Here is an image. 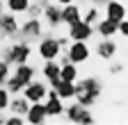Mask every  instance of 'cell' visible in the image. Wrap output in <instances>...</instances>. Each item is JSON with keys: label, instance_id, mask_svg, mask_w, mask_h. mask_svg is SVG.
Returning <instances> with one entry per match:
<instances>
[{"label": "cell", "instance_id": "1", "mask_svg": "<svg viewBox=\"0 0 128 125\" xmlns=\"http://www.w3.org/2000/svg\"><path fill=\"white\" fill-rule=\"evenodd\" d=\"M101 93H103V86L101 82L96 80V77H85V80H76V100L80 105H85V107H92L96 100L101 98Z\"/></svg>", "mask_w": 128, "mask_h": 125}, {"label": "cell", "instance_id": "2", "mask_svg": "<svg viewBox=\"0 0 128 125\" xmlns=\"http://www.w3.org/2000/svg\"><path fill=\"white\" fill-rule=\"evenodd\" d=\"M30 57H32V45H30V41H23V39L12 43V45H7L5 55H2V59L7 61L9 66L25 64V61H30Z\"/></svg>", "mask_w": 128, "mask_h": 125}, {"label": "cell", "instance_id": "3", "mask_svg": "<svg viewBox=\"0 0 128 125\" xmlns=\"http://www.w3.org/2000/svg\"><path fill=\"white\" fill-rule=\"evenodd\" d=\"M37 52H39V57H41L44 61H46V59H57L60 52H62V45H60V41H57L55 37H44V39H39Z\"/></svg>", "mask_w": 128, "mask_h": 125}, {"label": "cell", "instance_id": "4", "mask_svg": "<svg viewBox=\"0 0 128 125\" xmlns=\"http://www.w3.org/2000/svg\"><path fill=\"white\" fill-rule=\"evenodd\" d=\"M18 34H21V39H23V41H34V39H41V34H44L41 18L30 16V18L18 27Z\"/></svg>", "mask_w": 128, "mask_h": 125}, {"label": "cell", "instance_id": "5", "mask_svg": "<svg viewBox=\"0 0 128 125\" xmlns=\"http://www.w3.org/2000/svg\"><path fill=\"white\" fill-rule=\"evenodd\" d=\"M21 93L28 98V102H44L46 93H48V86H46V82H41V80H30V82L23 86Z\"/></svg>", "mask_w": 128, "mask_h": 125}, {"label": "cell", "instance_id": "6", "mask_svg": "<svg viewBox=\"0 0 128 125\" xmlns=\"http://www.w3.org/2000/svg\"><path fill=\"white\" fill-rule=\"evenodd\" d=\"M66 59L73 61V64H85L89 59V48H87V41H71L66 45Z\"/></svg>", "mask_w": 128, "mask_h": 125}, {"label": "cell", "instance_id": "7", "mask_svg": "<svg viewBox=\"0 0 128 125\" xmlns=\"http://www.w3.org/2000/svg\"><path fill=\"white\" fill-rule=\"evenodd\" d=\"M64 112H66V118L71 123H94V116L89 114V107L80 105L78 100L71 102L69 107H64Z\"/></svg>", "mask_w": 128, "mask_h": 125}, {"label": "cell", "instance_id": "8", "mask_svg": "<svg viewBox=\"0 0 128 125\" xmlns=\"http://www.w3.org/2000/svg\"><path fill=\"white\" fill-rule=\"evenodd\" d=\"M44 109H46V116L48 118H55L64 114V100L55 93V89H48L46 98H44Z\"/></svg>", "mask_w": 128, "mask_h": 125}, {"label": "cell", "instance_id": "9", "mask_svg": "<svg viewBox=\"0 0 128 125\" xmlns=\"http://www.w3.org/2000/svg\"><path fill=\"white\" fill-rule=\"evenodd\" d=\"M92 37H94V25L85 23L82 18L73 25H69V39L71 41H89Z\"/></svg>", "mask_w": 128, "mask_h": 125}, {"label": "cell", "instance_id": "10", "mask_svg": "<svg viewBox=\"0 0 128 125\" xmlns=\"http://www.w3.org/2000/svg\"><path fill=\"white\" fill-rule=\"evenodd\" d=\"M18 21L12 11H0V37H16L18 34Z\"/></svg>", "mask_w": 128, "mask_h": 125}, {"label": "cell", "instance_id": "11", "mask_svg": "<svg viewBox=\"0 0 128 125\" xmlns=\"http://www.w3.org/2000/svg\"><path fill=\"white\" fill-rule=\"evenodd\" d=\"M41 16H44V21L48 23V27H57V25L62 23V5H57V2H50V5H48V2H46Z\"/></svg>", "mask_w": 128, "mask_h": 125}, {"label": "cell", "instance_id": "12", "mask_svg": "<svg viewBox=\"0 0 128 125\" xmlns=\"http://www.w3.org/2000/svg\"><path fill=\"white\" fill-rule=\"evenodd\" d=\"M46 109H44V102H30L28 112H25V123L30 125H41L46 123Z\"/></svg>", "mask_w": 128, "mask_h": 125}, {"label": "cell", "instance_id": "13", "mask_svg": "<svg viewBox=\"0 0 128 125\" xmlns=\"http://www.w3.org/2000/svg\"><path fill=\"white\" fill-rule=\"evenodd\" d=\"M50 89H55V93L62 100H73L76 96V82H66V80H57L50 84Z\"/></svg>", "mask_w": 128, "mask_h": 125}, {"label": "cell", "instance_id": "14", "mask_svg": "<svg viewBox=\"0 0 128 125\" xmlns=\"http://www.w3.org/2000/svg\"><path fill=\"white\" fill-rule=\"evenodd\" d=\"M41 75L48 84H53L60 80V61L57 59H46L44 61V68H41Z\"/></svg>", "mask_w": 128, "mask_h": 125}, {"label": "cell", "instance_id": "15", "mask_svg": "<svg viewBox=\"0 0 128 125\" xmlns=\"http://www.w3.org/2000/svg\"><path fill=\"white\" fill-rule=\"evenodd\" d=\"M80 18H82V11H80V7H78V5H73V2L62 5V23L73 25V23H78Z\"/></svg>", "mask_w": 128, "mask_h": 125}, {"label": "cell", "instance_id": "16", "mask_svg": "<svg viewBox=\"0 0 128 125\" xmlns=\"http://www.w3.org/2000/svg\"><path fill=\"white\" fill-rule=\"evenodd\" d=\"M60 80H66V82H76L78 80V68L66 57H62V61H60Z\"/></svg>", "mask_w": 128, "mask_h": 125}, {"label": "cell", "instance_id": "17", "mask_svg": "<svg viewBox=\"0 0 128 125\" xmlns=\"http://www.w3.org/2000/svg\"><path fill=\"white\" fill-rule=\"evenodd\" d=\"M105 18H112V21H124L126 18V7L121 2H117V0H108L105 5Z\"/></svg>", "mask_w": 128, "mask_h": 125}, {"label": "cell", "instance_id": "18", "mask_svg": "<svg viewBox=\"0 0 128 125\" xmlns=\"http://www.w3.org/2000/svg\"><path fill=\"white\" fill-rule=\"evenodd\" d=\"M96 55H98L101 59H105V61H108V59H112V57L117 55V43L112 41L110 37H105L98 45H96Z\"/></svg>", "mask_w": 128, "mask_h": 125}, {"label": "cell", "instance_id": "19", "mask_svg": "<svg viewBox=\"0 0 128 125\" xmlns=\"http://www.w3.org/2000/svg\"><path fill=\"white\" fill-rule=\"evenodd\" d=\"M28 107H30L28 98L23 96V93H18V96L9 98V107H7V109H9V114H18V116H25Z\"/></svg>", "mask_w": 128, "mask_h": 125}, {"label": "cell", "instance_id": "20", "mask_svg": "<svg viewBox=\"0 0 128 125\" xmlns=\"http://www.w3.org/2000/svg\"><path fill=\"white\" fill-rule=\"evenodd\" d=\"M14 77H16V80H21L23 84H28L30 80H34V66H32L30 61H25V64H16Z\"/></svg>", "mask_w": 128, "mask_h": 125}, {"label": "cell", "instance_id": "21", "mask_svg": "<svg viewBox=\"0 0 128 125\" xmlns=\"http://www.w3.org/2000/svg\"><path fill=\"white\" fill-rule=\"evenodd\" d=\"M119 32V23L112 21V18H105V21H98V34L101 37H114Z\"/></svg>", "mask_w": 128, "mask_h": 125}, {"label": "cell", "instance_id": "22", "mask_svg": "<svg viewBox=\"0 0 128 125\" xmlns=\"http://www.w3.org/2000/svg\"><path fill=\"white\" fill-rule=\"evenodd\" d=\"M5 7L12 14H25L30 7V0H5Z\"/></svg>", "mask_w": 128, "mask_h": 125}, {"label": "cell", "instance_id": "23", "mask_svg": "<svg viewBox=\"0 0 128 125\" xmlns=\"http://www.w3.org/2000/svg\"><path fill=\"white\" fill-rule=\"evenodd\" d=\"M5 86H7V91H9V93H21L25 84H23L21 80H16L14 75H9V77H7V82H5Z\"/></svg>", "mask_w": 128, "mask_h": 125}, {"label": "cell", "instance_id": "24", "mask_svg": "<svg viewBox=\"0 0 128 125\" xmlns=\"http://www.w3.org/2000/svg\"><path fill=\"white\" fill-rule=\"evenodd\" d=\"M82 21H85V23H89V25L98 23V21H101V14H98V9H96V7L87 9V11H85V16H82Z\"/></svg>", "mask_w": 128, "mask_h": 125}, {"label": "cell", "instance_id": "25", "mask_svg": "<svg viewBox=\"0 0 128 125\" xmlns=\"http://www.w3.org/2000/svg\"><path fill=\"white\" fill-rule=\"evenodd\" d=\"M9 91H7V86H2L0 84V112H7V107H9Z\"/></svg>", "mask_w": 128, "mask_h": 125}, {"label": "cell", "instance_id": "26", "mask_svg": "<svg viewBox=\"0 0 128 125\" xmlns=\"http://www.w3.org/2000/svg\"><path fill=\"white\" fill-rule=\"evenodd\" d=\"M9 75H12V73H9V64H7L5 59H0V84H5Z\"/></svg>", "mask_w": 128, "mask_h": 125}, {"label": "cell", "instance_id": "27", "mask_svg": "<svg viewBox=\"0 0 128 125\" xmlns=\"http://www.w3.org/2000/svg\"><path fill=\"white\" fill-rule=\"evenodd\" d=\"M5 125H25V116H18V114H9L5 118Z\"/></svg>", "mask_w": 128, "mask_h": 125}, {"label": "cell", "instance_id": "28", "mask_svg": "<svg viewBox=\"0 0 128 125\" xmlns=\"http://www.w3.org/2000/svg\"><path fill=\"white\" fill-rule=\"evenodd\" d=\"M119 32L128 39V21H126V18H124V21H119Z\"/></svg>", "mask_w": 128, "mask_h": 125}, {"label": "cell", "instance_id": "29", "mask_svg": "<svg viewBox=\"0 0 128 125\" xmlns=\"http://www.w3.org/2000/svg\"><path fill=\"white\" fill-rule=\"evenodd\" d=\"M57 41H60V45H62V48H66V45L71 43V39H69V37H60Z\"/></svg>", "mask_w": 128, "mask_h": 125}, {"label": "cell", "instance_id": "30", "mask_svg": "<svg viewBox=\"0 0 128 125\" xmlns=\"http://www.w3.org/2000/svg\"><path fill=\"white\" fill-rule=\"evenodd\" d=\"M110 71H112V73H121V71H124V64H112Z\"/></svg>", "mask_w": 128, "mask_h": 125}, {"label": "cell", "instance_id": "31", "mask_svg": "<svg viewBox=\"0 0 128 125\" xmlns=\"http://www.w3.org/2000/svg\"><path fill=\"white\" fill-rule=\"evenodd\" d=\"M57 5H69V2H73V0H55Z\"/></svg>", "mask_w": 128, "mask_h": 125}, {"label": "cell", "instance_id": "32", "mask_svg": "<svg viewBox=\"0 0 128 125\" xmlns=\"http://www.w3.org/2000/svg\"><path fill=\"white\" fill-rule=\"evenodd\" d=\"M0 125H5V116H2V112H0Z\"/></svg>", "mask_w": 128, "mask_h": 125}, {"label": "cell", "instance_id": "33", "mask_svg": "<svg viewBox=\"0 0 128 125\" xmlns=\"http://www.w3.org/2000/svg\"><path fill=\"white\" fill-rule=\"evenodd\" d=\"M85 2H92V5H96V2H98V0H85Z\"/></svg>", "mask_w": 128, "mask_h": 125}, {"label": "cell", "instance_id": "34", "mask_svg": "<svg viewBox=\"0 0 128 125\" xmlns=\"http://www.w3.org/2000/svg\"><path fill=\"white\" fill-rule=\"evenodd\" d=\"M2 7H5V0H0V11H2Z\"/></svg>", "mask_w": 128, "mask_h": 125}, {"label": "cell", "instance_id": "35", "mask_svg": "<svg viewBox=\"0 0 128 125\" xmlns=\"http://www.w3.org/2000/svg\"><path fill=\"white\" fill-rule=\"evenodd\" d=\"M41 2H48V0H41Z\"/></svg>", "mask_w": 128, "mask_h": 125}]
</instances>
